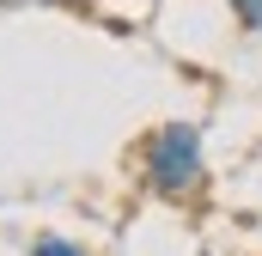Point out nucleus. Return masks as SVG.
<instances>
[{"label":"nucleus","mask_w":262,"mask_h":256,"mask_svg":"<svg viewBox=\"0 0 262 256\" xmlns=\"http://www.w3.org/2000/svg\"><path fill=\"white\" fill-rule=\"evenodd\" d=\"M0 6H79V0H0Z\"/></svg>","instance_id":"3"},{"label":"nucleus","mask_w":262,"mask_h":256,"mask_svg":"<svg viewBox=\"0 0 262 256\" xmlns=\"http://www.w3.org/2000/svg\"><path fill=\"white\" fill-rule=\"evenodd\" d=\"M31 256H92L85 244H73L61 232H43V238H31Z\"/></svg>","instance_id":"2"},{"label":"nucleus","mask_w":262,"mask_h":256,"mask_svg":"<svg viewBox=\"0 0 262 256\" xmlns=\"http://www.w3.org/2000/svg\"><path fill=\"white\" fill-rule=\"evenodd\" d=\"M140 183L146 195L183 207L207 189V153H201V128L195 122H159L140 146Z\"/></svg>","instance_id":"1"}]
</instances>
